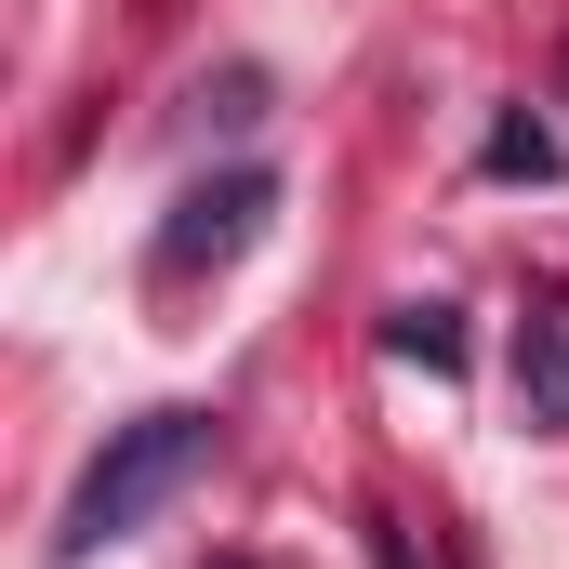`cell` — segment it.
I'll list each match as a JSON object with an SVG mask.
<instances>
[{"mask_svg":"<svg viewBox=\"0 0 569 569\" xmlns=\"http://www.w3.org/2000/svg\"><path fill=\"white\" fill-rule=\"evenodd\" d=\"M517 425L569 437V305H530L517 318Z\"/></svg>","mask_w":569,"mask_h":569,"instance_id":"cell-3","label":"cell"},{"mask_svg":"<svg viewBox=\"0 0 569 569\" xmlns=\"http://www.w3.org/2000/svg\"><path fill=\"white\" fill-rule=\"evenodd\" d=\"M477 172H490V186H557L569 146H557V120H543V107H503V120H490V146H477Z\"/></svg>","mask_w":569,"mask_h":569,"instance_id":"cell-4","label":"cell"},{"mask_svg":"<svg viewBox=\"0 0 569 569\" xmlns=\"http://www.w3.org/2000/svg\"><path fill=\"white\" fill-rule=\"evenodd\" d=\"M212 463H226V425H212V411H133V425L80 463V490L53 503V569H80V557H107V543H133L146 517H159L172 490H199Z\"/></svg>","mask_w":569,"mask_h":569,"instance_id":"cell-1","label":"cell"},{"mask_svg":"<svg viewBox=\"0 0 569 569\" xmlns=\"http://www.w3.org/2000/svg\"><path fill=\"white\" fill-rule=\"evenodd\" d=\"M385 358H411V371H463V318H450V305H385Z\"/></svg>","mask_w":569,"mask_h":569,"instance_id":"cell-5","label":"cell"},{"mask_svg":"<svg viewBox=\"0 0 569 569\" xmlns=\"http://www.w3.org/2000/svg\"><path fill=\"white\" fill-rule=\"evenodd\" d=\"M266 212H279V172H266V159H239V172H199V186L172 199V226L146 239V279H159V291L226 279V266L266 239Z\"/></svg>","mask_w":569,"mask_h":569,"instance_id":"cell-2","label":"cell"},{"mask_svg":"<svg viewBox=\"0 0 569 569\" xmlns=\"http://www.w3.org/2000/svg\"><path fill=\"white\" fill-rule=\"evenodd\" d=\"M358 557H371V569H425V543H411L398 503H358Z\"/></svg>","mask_w":569,"mask_h":569,"instance_id":"cell-6","label":"cell"}]
</instances>
